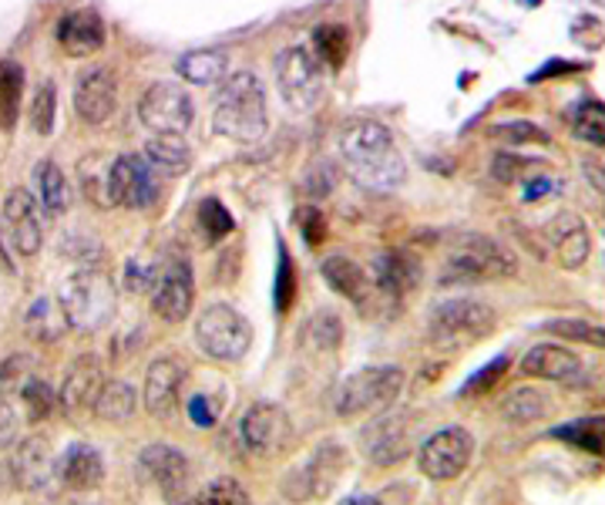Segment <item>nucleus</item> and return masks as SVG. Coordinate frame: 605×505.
<instances>
[{
	"mask_svg": "<svg viewBox=\"0 0 605 505\" xmlns=\"http://www.w3.org/2000/svg\"><path fill=\"white\" fill-rule=\"evenodd\" d=\"M346 176L367 192H394L407 179V162L387 125L374 118H353L337 139Z\"/></svg>",
	"mask_w": 605,
	"mask_h": 505,
	"instance_id": "obj_1",
	"label": "nucleus"
},
{
	"mask_svg": "<svg viewBox=\"0 0 605 505\" xmlns=\"http://www.w3.org/2000/svg\"><path fill=\"white\" fill-rule=\"evenodd\" d=\"M212 131L236 146H256L269 131L266 85L256 72H236L219 81L216 109H212Z\"/></svg>",
	"mask_w": 605,
	"mask_h": 505,
	"instance_id": "obj_2",
	"label": "nucleus"
},
{
	"mask_svg": "<svg viewBox=\"0 0 605 505\" xmlns=\"http://www.w3.org/2000/svg\"><path fill=\"white\" fill-rule=\"evenodd\" d=\"M512 277H518V256L508 243L488 232H465L448 250L441 283H491Z\"/></svg>",
	"mask_w": 605,
	"mask_h": 505,
	"instance_id": "obj_3",
	"label": "nucleus"
},
{
	"mask_svg": "<svg viewBox=\"0 0 605 505\" xmlns=\"http://www.w3.org/2000/svg\"><path fill=\"white\" fill-rule=\"evenodd\" d=\"M58 303L71 330L94 333L112 324L115 307H118V293H115V283L104 277L101 269H78V274H71L61 283Z\"/></svg>",
	"mask_w": 605,
	"mask_h": 505,
	"instance_id": "obj_4",
	"label": "nucleus"
},
{
	"mask_svg": "<svg viewBox=\"0 0 605 505\" xmlns=\"http://www.w3.org/2000/svg\"><path fill=\"white\" fill-rule=\"evenodd\" d=\"M404 370L398 364H370L353 370L337 388L333 412L337 418H361V415H383L394 408V401L404 391Z\"/></svg>",
	"mask_w": 605,
	"mask_h": 505,
	"instance_id": "obj_5",
	"label": "nucleus"
},
{
	"mask_svg": "<svg viewBox=\"0 0 605 505\" xmlns=\"http://www.w3.org/2000/svg\"><path fill=\"white\" fill-rule=\"evenodd\" d=\"M497 327V311L478 296H451L438 300L427 314V330L438 348H465L484 341Z\"/></svg>",
	"mask_w": 605,
	"mask_h": 505,
	"instance_id": "obj_6",
	"label": "nucleus"
},
{
	"mask_svg": "<svg viewBox=\"0 0 605 505\" xmlns=\"http://www.w3.org/2000/svg\"><path fill=\"white\" fill-rule=\"evenodd\" d=\"M196 348L223 364H236L253 348V324L232 303H209L196 317Z\"/></svg>",
	"mask_w": 605,
	"mask_h": 505,
	"instance_id": "obj_7",
	"label": "nucleus"
},
{
	"mask_svg": "<svg viewBox=\"0 0 605 505\" xmlns=\"http://www.w3.org/2000/svg\"><path fill=\"white\" fill-rule=\"evenodd\" d=\"M276 85L279 98L293 112H310L324 94V64L306 45H290L276 54Z\"/></svg>",
	"mask_w": 605,
	"mask_h": 505,
	"instance_id": "obj_8",
	"label": "nucleus"
},
{
	"mask_svg": "<svg viewBox=\"0 0 605 505\" xmlns=\"http://www.w3.org/2000/svg\"><path fill=\"white\" fill-rule=\"evenodd\" d=\"M152 296V314L165 324H182L189 320L196 307V277L192 263L186 253H165L159 260V274L149 290Z\"/></svg>",
	"mask_w": 605,
	"mask_h": 505,
	"instance_id": "obj_9",
	"label": "nucleus"
},
{
	"mask_svg": "<svg viewBox=\"0 0 605 505\" xmlns=\"http://www.w3.org/2000/svg\"><path fill=\"white\" fill-rule=\"evenodd\" d=\"M138 122L152 135H186L196 122V101L182 85L152 81L138 98Z\"/></svg>",
	"mask_w": 605,
	"mask_h": 505,
	"instance_id": "obj_10",
	"label": "nucleus"
},
{
	"mask_svg": "<svg viewBox=\"0 0 605 505\" xmlns=\"http://www.w3.org/2000/svg\"><path fill=\"white\" fill-rule=\"evenodd\" d=\"M293 442L290 415L273 401L249 404L239 418V445L253 458H279Z\"/></svg>",
	"mask_w": 605,
	"mask_h": 505,
	"instance_id": "obj_11",
	"label": "nucleus"
},
{
	"mask_svg": "<svg viewBox=\"0 0 605 505\" xmlns=\"http://www.w3.org/2000/svg\"><path fill=\"white\" fill-rule=\"evenodd\" d=\"M475 455V438L468 428L451 425L434 431L417 452V468L424 479L431 482H454L457 476H465V468L471 465Z\"/></svg>",
	"mask_w": 605,
	"mask_h": 505,
	"instance_id": "obj_12",
	"label": "nucleus"
},
{
	"mask_svg": "<svg viewBox=\"0 0 605 505\" xmlns=\"http://www.w3.org/2000/svg\"><path fill=\"white\" fill-rule=\"evenodd\" d=\"M112 192H115V206L149 210L155 206V199L162 192V176L146 155L122 152L112 159Z\"/></svg>",
	"mask_w": 605,
	"mask_h": 505,
	"instance_id": "obj_13",
	"label": "nucleus"
},
{
	"mask_svg": "<svg viewBox=\"0 0 605 505\" xmlns=\"http://www.w3.org/2000/svg\"><path fill=\"white\" fill-rule=\"evenodd\" d=\"M11 468H14L17 485L30 495H51L61 485L58 455H54V445L48 442L45 434H30V438H24V442L17 438Z\"/></svg>",
	"mask_w": 605,
	"mask_h": 505,
	"instance_id": "obj_14",
	"label": "nucleus"
},
{
	"mask_svg": "<svg viewBox=\"0 0 605 505\" xmlns=\"http://www.w3.org/2000/svg\"><path fill=\"white\" fill-rule=\"evenodd\" d=\"M182 388H186V364L172 354L155 357L146 367V384H141V404L146 412L159 421H168L182 404Z\"/></svg>",
	"mask_w": 605,
	"mask_h": 505,
	"instance_id": "obj_15",
	"label": "nucleus"
},
{
	"mask_svg": "<svg viewBox=\"0 0 605 505\" xmlns=\"http://www.w3.org/2000/svg\"><path fill=\"white\" fill-rule=\"evenodd\" d=\"M4 229L17 256H38L45 247V210L27 189H11L4 195Z\"/></svg>",
	"mask_w": 605,
	"mask_h": 505,
	"instance_id": "obj_16",
	"label": "nucleus"
},
{
	"mask_svg": "<svg viewBox=\"0 0 605 505\" xmlns=\"http://www.w3.org/2000/svg\"><path fill=\"white\" fill-rule=\"evenodd\" d=\"M138 468L149 479L152 489H159L165 498H182L192 485V462L186 452L175 445L155 442L138 452Z\"/></svg>",
	"mask_w": 605,
	"mask_h": 505,
	"instance_id": "obj_17",
	"label": "nucleus"
},
{
	"mask_svg": "<svg viewBox=\"0 0 605 505\" xmlns=\"http://www.w3.org/2000/svg\"><path fill=\"white\" fill-rule=\"evenodd\" d=\"M118 101H122V85L112 67H91L75 85V115L91 128L109 125L118 112Z\"/></svg>",
	"mask_w": 605,
	"mask_h": 505,
	"instance_id": "obj_18",
	"label": "nucleus"
},
{
	"mask_svg": "<svg viewBox=\"0 0 605 505\" xmlns=\"http://www.w3.org/2000/svg\"><path fill=\"white\" fill-rule=\"evenodd\" d=\"M361 452L377 465V468H390L411 455V425L407 418L383 415L374 425H367L361 431Z\"/></svg>",
	"mask_w": 605,
	"mask_h": 505,
	"instance_id": "obj_19",
	"label": "nucleus"
},
{
	"mask_svg": "<svg viewBox=\"0 0 605 505\" xmlns=\"http://www.w3.org/2000/svg\"><path fill=\"white\" fill-rule=\"evenodd\" d=\"M104 364L98 354H81L75 364L67 367V375L58 388V404L67 412V415H81V412H91L94 401L104 388Z\"/></svg>",
	"mask_w": 605,
	"mask_h": 505,
	"instance_id": "obj_20",
	"label": "nucleus"
},
{
	"mask_svg": "<svg viewBox=\"0 0 605 505\" xmlns=\"http://www.w3.org/2000/svg\"><path fill=\"white\" fill-rule=\"evenodd\" d=\"M367 274H370L374 290H377L380 296L401 303V300L411 296V293L417 290V283H420V263H417V256L407 253V250H383V253L374 256V263H370Z\"/></svg>",
	"mask_w": 605,
	"mask_h": 505,
	"instance_id": "obj_21",
	"label": "nucleus"
},
{
	"mask_svg": "<svg viewBox=\"0 0 605 505\" xmlns=\"http://www.w3.org/2000/svg\"><path fill=\"white\" fill-rule=\"evenodd\" d=\"M104 41H109V27L91 8L67 11L58 21V45L67 58H91L104 48Z\"/></svg>",
	"mask_w": 605,
	"mask_h": 505,
	"instance_id": "obj_22",
	"label": "nucleus"
},
{
	"mask_svg": "<svg viewBox=\"0 0 605 505\" xmlns=\"http://www.w3.org/2000/svg\"><path fill=\"white\" fill-rule=\"evenodd\" d=\"M545 236L565 269H579L592 256V232L576 213H555L545 223Z\"/></svg>",
	"mask_w": 605,
	"mask_h": 505,
	"instance_id": "obj_23",
	"label": "nucleus"
},
{
	"mask_svg": "<svg viewBox=\"0 0 605 505\" xmlns=\"http://www.w3.org/2000/svg\"><path fill=\"white\" fill-rule=\"evenodd\" d=\"M521 370L528 378L555 381V384H579L585 367L576 351L558 348V344H535L521 357Z\"/></svg>",
	"mask_w": 605,
	"mask_h": 505,
	"instance_id": "obj_24",
	"label": "nucleus"
},
{
	"mask_svg": "<svg viewBox=\"0 0 605 505\" xmlns=\"http://www.w3.org/2000/svg\"><path fill=\"white\" fill-rule=\"evenodd\" d=\"M319 274H324L327 287L340 296H346L353 307L357 311H367L370 307V300H374V280L367 269L357 263V260H350V256H327L324 266H319Z\"/></svg>",
	"mask_w": 605,
	"mask_h": 505,
	"instance_id": "obj_25",
	"label": "nucleus"
},
{
	"mask_svg": "<svg viewBox=\"0 0 605 505\" xmlns=\"http://www.w3.org/2000/svg\"><path fill=\"white\" fill-rule=\"evenodd\" d=\"M58 479L64 489H75V492L98 489L104 482V455L88 442L67 445L58 458Z\"/></svg>",
	"mask_w": 605,
	"mask_h": 505,
	"instance_id": "obj_26",
	"label": "nucleus"
},
{
	"mask_svg": "<svg viewBox=\"0 0 605 505\" xmlns=\"http://www.w3.org/2000/svg\"><path fill=\"white\" fill-rule=\"evenodd\" d=\"M330 455V445L324 452H316L303 468H297L293 476L287 479V498H319V495H327L333 479H337V471L343 468V455H333V462H327Z\"/></svg>",
	"mask_w": 605,
	"mask_h": 505,
	"instance_id": "obj_27",
	"label": "nucleus"
},
{
	"mask_svg": "<svg viewBox=\"0 0 605 505\" xmlns=\"http://www.w3.org/2000/svg\"><path fill=\"white\" fill-rule=\"evenodd\" d=\"M112 159L115 155H101L91 152L78 165V186L81 195L98 210H115V192H112Z\"/></svg>",
	"mask_w": 605,
	"mask_h": 505,
	"instance_id": "obj_28",
	"label": "nucleus"
},
{
	"mask_svg": "<svg viewBox=\"0 0 605 505\" xmlns=\"http://www.w3.org/2000/svg\"><path fill=\"white\" fill-rule=\"evenodd\" d=\"M24 327L38 344H58L64 337V330H71L58 296H51V293H41L38 300L30 303L27 314H24Z\"/></svg>",
	"mask_w": 605,
	"mask_h": 505,
	"instance_id": "obj_29",
	"label": "nucleus"
},
{
	"mask_svg": "<svg viewBox=\"0 0 605 505\" xmlns=\"http://www.w3.org/2000/svg\"><path fill=\"white\" fill-rule=\"evenodd\" d=\"M141 155L152 162L159 176H186L192 168V152L182 142V135H152Z\"/></svg>",
	"mask_w": 605,
	"mask_h": 505,
	"instance_id": "obj_30",
	"label": "nucleus"
},
{
	"mask_svg": "<svg viewBox=\"0 0 605 505\" xmlns=\"http://www.w3.org/2000/svg\"><path fill=\"white\" fill-rule=\"evenodd\" d=\"M175 72L189 85L212 88L229 75V58L223 51H189L175 61Z\"/></svg>",
	"mask_w": 605,
	"mask_h": 505,
	"instance_id": "obj_31",
	"label": "nucleus"
},
{
	"mask_svg": "<svg viewBox=\"0 0 605 505\" xmlns=\"http://www.w3.org/2000/svg\"><path fill=\"white\" fill-rule=\"evenodd\" d=\"M340 344H343V320L333 311H316L300 330V348L313 354H337Z\"/></svg>",
	"mask_w": 605,
	"mask_h": 505,
	"instance_id": "obj_32",
	"label": "nucleus"
},
{
	"mask_svg": "<svg viewBox=\"0 0 605 505\" xmlns=\"http://www.w3.org/2000/svg\"><path fill=\"white\" fill-rule=\"evenodd\" d=\"M34 186H38V202H41L45 216L58 219V216L67 213V206H71V189H67V179H64V173L58 168V162L45 159V162L38 165V173H34Z\"/></svg>",
	"mask_w": 605,
	"mask_h": 505,
	"instance_id": "obj_33",
	"label": "nucleus"
},
{
	"mask_svg": "<svg viewBox=\"0 0 605 505\" xmlns=\"http://www.w3.org/2000/svg\"><path fill=\"white\" fill-rule=\"evenodd\" d=\"M549 412H552L549 394L539 391V388H531V384L515 388V391L502 401V418L512 421V425H535V421L549 418Z\"/></svg>",
	"mask_w": 605,
	"mask_h": 505,
	"instance_id": "obj_34",
	"label": "nucleus"
},
{
	"mask_svg": "<svg viewBox=\"0 0 605 505\" xmlns=\"http://www.w3.org/2000/svg\"><path fill=\"white\" fill-rule=\"evenodd\" d=\"M54 401H58V394L51 391V384L38 375V370H30V375L17 384V391H14V397L8 404H21L27 421L38 425V421H48L51 418Z\"/></svg>",
	"mask_w": 605,
	"mask_h": 505,
	"instance_id": "obj_35",
	"label": "nucleus"
},
{
	"mask_svg": "<svg viewBox=\"0 0 605 505\" xmlns=\"http://www.w3.org/2000/svg\"><path fill=\"white\" fill-rule=\"evenodd\" d=\"M135 408H138V391H135V384H128V381H104V388H101V394H98V401H94L91 412H94L101 421L125 425V421H131Z\"/></svg>",
	"mask_w": 605,
	"mask_h": 505,
	"instance_id": "obj_36",
	"label": "nucleus"
},
{
	"mask_svg": "<svg viewBox=\"0 0 605 505\" xmlns=\"http://www.w3.org/2000/svg\"><path fill=\"white\" fill-rule=\"evenodd\" d=\"M549 438H558V442H568L576 449H585V452H605V418L602 415H592V418H576L568 425H558L552 428Z\"/></svg>",
	"mask_w": 605,
	"mask_h": 505,
	"instance_id": "obj_37",
	"label": "nucleus"
},
{
	"mask_svg": "<svg viewBox=\"0 0 605 505\" xmlns=\"http://www.w3.org/2000/svg\"><path fill=\"white\" fill-rule=\"evenodd\" d=\"M24 94V67L14 61H0V125L11 128L21 112Z\"/></svg>",
	"mask_w": 605,
	"mask_h": 505,
	"instance_id": "obj_38",
	"label": "nucleus"
},
{
	"mask_svg": "<svg viewBox=\"0 0 605 505\" xmlns=\"http://www.w3.org/2000/svg\"><path fill=\"white\" fill-rule=\"evenodd\" d=\"M350 51V38H346V27L337 24H324L313 30V54L319 58V64L327 67H340L346 61Z\"/></svg>",
	"mask_w": 605,
	"mask_h": 505,
	"instance_id": "obj_39",
	"label": "nucleus"
},
{
	"mask_svg": "<svg viewBox=\"0 0 605 505\" xmlns=\"http://www.w3.org/2000/svg\"><path fill=\"white\" fill-rule=\"evenodd\" d=\"M491 139H502L512 149H525V146H549V131L535 122H505V125H491Z\"/></svg>",
	"mask_w": 605,
	"mask_h": 505,
	"instance_id": "obj_40",
	"label": "nucleus"
},
{
	"mask_svg": "<svg viewBox=\"0 0 605 505\" xmlns=\"http://www.w3.org/2000/svg\"><path fill=\"white\" fill-rule=\"evenodd\" d=\"M572 131L576 139L595 146V149H605V109L598 101H585L579 105V112L572 115Z\"/></svg>",
	"mask_w": 605,
	"mask_h": 505,
	"instance_id": "obj_41",
	"label": "nucleus"
},
{
	"mask_svg": "<svg viewBox=\"0 0 605 505\" xmlns=\"http://www.w3.org/2000/svg\"><path fill=\"white\" fill-rule=\"evenodd\" d=\"M549 330L558 333V337H565V341H579V344H589V348H602L605 351V327H598V324L562 317V320H552Z\"/></svg>",
	"mask_w": 605,
	"mask_h": 505,
	"instance_id": "obj_42",
	"label": "nucleus"
},
{
	"mask_svg": "<svg viewBox=\"0 0 605 505\" xmlns=\"http://www.w3.org/2000/svg\"><path fill=\"white\" fill-rule=\"evenodd\" d=\"M159 274V260H149L146 253H135L125 263V290L128 293H149Z\"/></svg>",
	"mask_w": 605,
	"mask_h": 505,
	"instance_id": "obj_43",
	"label": "nucleus"
},
{
	"mask_svg": "<svg viewBox=\"0 0 605 505\" xmlns=\"http://www.w3.org/2000/svg\"><path fill=\"white\" fill-rule=\"evenodd\" d=\"M54 112H58V91L51 81H45L34 94V105H30V125L38 135H51L54 128Z\"/></svg>",
	"mask_w": 605,
	"mask_h": 505,
	"instance_id": "obj_44",
	"label": "nucleus"
},
{
	"mask_svg": "<svg viewBox=\"0 0 605 505\" xmlns=\"http://www.w3.org/2000/svg\"><path fill=\"white\" fill-rule=\"evenodd\" d=\"M223 401H226L223 391H216V394H209V391L192 394V401H189V418H192V425H199V428H212V425H216L219 415H223Z\"/></svg>",
	"mask_w": 605,
	"mask_h": 505,
	"instance_id": "obj_45",
	"label": "nucleus"
},
{
	"mask_svg": "<svg viewBox=\"0 0 605 505\" xmlns=\"http://www.w3.org/2000/svg\"><path fill=\"white\" fill-rule=\"evenodd\" d=\"M196 502H223V505H242L249 502V492L236 482V479H216V482H209Z\"/></svg>",
	"mask_w": 605,
	"mask_h": 505,
	"instance_id": "obj_46",
	"label": "nucleus"
},
{
	"mask_svg": "<svg viewBox=\"0 0 605 505\" xmlns=\"http://www.w3.org/2000/svg\"><path fill=\"white\" fill-rule=\"evenodd\" d=\"M199 213H202V226H205V232L212 236V240H223V236L232 232V226H236L229 210L223 206L219 199H205Z\"/></svg>",
	"mask_w": 605,
	"mask_h": 505,
	"instance_id": "obj_47",
	"label": "nucleus"
},
{
	"mask_svg": "<svg viewBox=\"0 0 605 505\" xmlns=\"http://www.w3.org/2000/svg\"><path fill=\"white\" fill-rule=\"evenodd\" d=\"M508 367H512V361H508V354H497L488 367H481L478 375L465 384V394H481V391H488V388H494L497 381H502L505 375H508Z\"/></svg>",
	"mask_w": 605,
	"mask_h": 505,
	"instance_id": "obj_48",
	"label": "nucleus"
},
{
	"mask_svg": "<svg viewBox=\"0 0 605 505\" xmlns=\"http://www.w3.org/2000/svg\"><path fill=\"white\" fill-rule=\"evenodd\" d=\"M17 438H21V428H17V418H14V412H11V404L0 401V452L14 449Z\"/></svg>",
	"mask_w": 605,
	"mask_h": 505,
	"instance_id": "obj_49",
	"label": "nucleus"
},
{
	"mask_svg": "<svg viewBox=\"0 0 605 505\" xmlns=\"http://www.w3.org/2000/svg\"><path fill=\"white\" fill-rule=\"evenodd\" d=\"M582 176L598 195H605V155H582Z\"/></svg>",
	"mask_w": 605,
	"mask_h": 505,
	"instance_id": "obj_50",
	"label": "nucleus"
},
{
	"mask_svg": "<svg viewBox=\"0 0 605 505\" xmlns=\"http://www.w3.org/2000/svg\"><path fill=\"white\" fill-rule=\"evenodd\" d=\"M297 219H300V229H303L310 247H316L319 240H324V216H319L316 210H300Z\"/></svg>",
	"mask_w": 605,
	"mask_h": 505,
	"instance_id": "obj_51",
	"label": "nucleus"
},
{
	"mask_svg": "<svg viewBox=\"0 0 605 505\" xmlns=\"http://www.w3.org/2000/svg\"><path fill=\"white\" fill-rule=\"evenodd\" d=\"M287 283L293 287V260H287V253H279V290H276V307H279V311L290 307Z\"/></svg>",
	"mask_w": 605,
	"mask_h": 505,
	"instance_id": "obj_52",
	"label": "nucleus"
}]
</instances>
